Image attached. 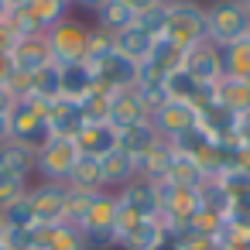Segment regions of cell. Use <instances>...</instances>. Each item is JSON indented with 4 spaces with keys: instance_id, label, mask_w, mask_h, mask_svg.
<instances>
[{
    "instance_id": "1",
    "label": "cell",
    "mask_w": 250,
    "mask_h": 250,
    "mask_svg": "<svg viewBox=\"0 0 250 250\" xmlns=\"http://www.w3.org/2000/svg\"><path fill=\"white\" fill-rule=\"evenodd\" d=\"M117 192L100 188L86 199L83 216L76 219V229L86 240V250H117L113 243V226H117Z\"/></svg>"
},
{
    "instance_id": "2",
    "label": "cell",
    "mask_w": 250,
    "mask_h": 250,
    "mask_svg": "<svg viewBox=\"0 0 250 250\" xmlns=\"http://www.w3.org/2000/svg\"><path fill=\"white\" fill-rule=\"evenodd\" d=\"M250 31V14L243 11L240 0H212L206 4V42L216 48L243 42Z\"/></svg>"
},
{
    "instance_id": "3",
    "label": "cell",
    "mask_w": 250,
    "mask_h": 250,
    "mask_svg": "<svg viewBox=\"0 0 250 250\" xmlns=\"http://www.w3.org/2000/svg\"><path fill=\"white\" fill-rule=\"evenodd\" d=\"M89 28H93V21H86V18H79V14H69V18H62L59 24H52V28L45 31L52 62H55V65L83 62V59H86Z\"/></svg>"
},
{
    "instance_id": "4",
    "label": "cell",
    "mask_w": 250,
    "mask_h": 250,
    "mask_svg": "<svg viewBox=\"0 0 250 250\" xmlns=\"http://www.w3.org/2000/svg\"><path fill=\"white\" fill-rule=\"evenodd\" d=\"M7 120H11V137L28 144V147H35V151L52 137V130H48V103H42L35 96L14 100Z\"/></svg>"
},
{
    "instance_id": "5",
    "label": "cell",
    "mask_w": 250,
    "mask_h": 250,
    "mask_svg": "<svg viewBox=\"0 0 250 250\" xmlns=\"http://www.w3.org/2000/svg\"><path fill=\"white\" fill-rule=\"evenodd\" d=\"M83 158L76 137H48L38 151H35V178L38 182H62L72 175L76 161Z\"/></svg>"
},
{
    "instance_id": "6",
    "label": "cell",
    "mask_w": 250,
    "mask_h": 250,
    "mask_svg": "<svg viewBox=\"0 0 250 250\" xmlns=\"http://www.w3.org/2000/svg\"><path fill=\"white\" fill-rule=\"evenodd\" d=\"M165 38H171L178 48H192L199 42H206V7L199 0L188 4H175L168 7V21H165Z\"/></svg>"
},
{
    "instance_id": "7",
    "label": "cell",
    "mask_w": 250,
    "mask_h": 250,
    "mask_svg": "<svg viewBox=\"0 0 250 250\" xmlns=\"http://www.w3.org/2000/svg\"><path fill=\"white\" fill-rule=\"evenodd\" d=\"M28 202L35 212V226H55V223H65L69 188L62 182H38L28 188Z\"/></svg>"
},
{
    "instance_id": "8",
    "label": "cell",
    "mask_w": 250,
    "mask_h": 250,
    "mask_svg": "<svg viewBox=\"0 0 250 250\" xmlns=\"http://www.w3.org/2000/svg\"><path fill=\"white\" fill-rule=\"evenodd\" d=\"M151 127L158 130L161 141H178L182 134L199 127V106L195 103H182V100H168L151 113Z\"/></svg>"
},
{
    "instance_id": "9",
    "label": "cell",
    "mask_w": 250,
    "mask_h": 250,
    "mask_svg": "<svg viewBox=\"0 0 250 250\" xmlns=\"http://www.w3.org/2000/svg\"><path fill=\"white\" fill-rule=\"evenodd\" d=\"M7 59H11V69L21 72V76H35L42 65L52 62L48 42H45L42 31H35V35H18V38L11 42V48H7Z\"/></svg>"
},
{
    "instance_id": "10",
    "label": "cell",
    "mask_w": 250,
    "mask_h": 250,
    "mask_svg": "<svg viewBox=\"0 0 250 250\" xmlns=\"http://www.w3.org/2000/svg\"><path fill=\"white\" fill-rule=\"evenodd\" d=\"M182 69L195 79V83H219L223 79V59H219V48L212 45V42H199V45H192L188 52H185V62H182Z\"/></svg>"
},
{
    "instance_id": "11",
    "label": "cell",
    "mask_w": 250,
    "mask_h": 250,
    "mask_svg": "<svg viewBox=\"0 0 250 250\" xmlns=\"http://www.w3.org/2000/svg\"><path fill=\"white\" fill-rule=\"evenodd\" d=\"M93 72H96V83L106 86V89H113V93H117V89H130V86L137 83V62L124 59L117 48H113L103 62H96Z\"/></svg>"
},
{
    "instance_id": "12",
    "label": "cell",
    "mask_w": 250,
    "mask_h": 250,
    "mask_svg": "<svg viewBox=\"0 0 250 250\" xmlns=\"http://www.w3.org/2000/svg\"><path fill=\"white\" fill-rule=\"evenodd\" d=\"M76 144L86 158H103L117 147V127L106 120H86L83 130L76 134Z\"/></svg>"
},
{
    "instance_id": "13",
    "label": "cell",
    "mask_w": 250,
    "mask_h": 250,
    "mask_svg": "<svg viewBox=\"0 0 250 250\" xmlns=\"http://www.w3.org/2000/svg\"><path fill=\"white\" fill-rule=\"evenodd\" d=\"M106 120L120 130V127H130V124L151 120V113H147L141 93L130 86V89H117V93H113V100H110V117H106Z\"/></svg>"
},
{
    "instance_id": "14",
    "label": "cell",
    "mask_w": 250,
    "mask_h": 250,
    "mask_svg": "<svg viewBox=\"0 0 250 250\" xmlns=\"http://www.w3.org/2000/svg\"><path fill=\"white\" fill-rule=\"evenodd\" d=\"M100 175H103V188L110 192H120L124 185H130L137 178V168H134V158L120 147H113L110 154L100 158Z\"/></svg>"
},
{
    "instance_id": "15",
    "label": "cell",
    "mask_w": 250,
    "mask_h": 250,
    "mask_svg": "<svg viewBox=\"0 0 250 250\" xmlns=\"http://www.w3.org/2000/svg\"><path fill=\"white\" fill-rule=\"evenodd\" d=\"M165 233L168 229H165V223L158 216H144V219H137L130 229H124L117 236V250H151Z\"/></svg>"
},
{
    "instance_id": "16",
    "label": "cell",
    "mask_w": 250,
    "mask_h": 250,
    "mask_svg": "<svg viewBox=\"0 0 250 250\" xmlns=\"http://www.w3.org/2000/svg\"><path fill=\"white\" fill-rule=\"evenodd\" d=\"M93 89H96V72H93L89 62H69V65H62V100L83 103Z\"/></svg>"
},
{
    "instance_id": "17",
    "label": "cell",
    "mask_w": 250,
    "mask_h": 250,
    "mask_svg": "<svg viewBox=\"0 0 250 250\" xmlns=\"http://www.w3.org/2000/svg\"><path fill=\"white\" fill-rule=\"evenodd\" d=\"M83 124H86V117H83L79 103H72V100L48 103V130H52V137H76L83 130Z\"/></svg>"
},
{
    "instance_id": "18",
    "label": "cell",
    "mask_w": 250,
    "mask_h": 250,
    "mask_svg": "<svg viewBox=\"0 0 250 250\" xmlns=\"http://www.w3.org/2000/svg\"><path fill=\"white\" fill-rule=\"evenodd\" d=\"M168 161H171V144L168 141H158L154 147H147L144 154L134 158L137 178L141 182H151V185H161L165 175H168Z\"/></svg>"
},
{
    "instance_id": "19",
    "label": "cell",
    "mask_w": 250,
    "mask_h": 250,
    "mask_svg": "<svg viewBox=\"0 0 250 250\" xmlns=\"http://www.w3.org/2000/svg\"><path fill=\"white\" fill-rule=\"evenodd\" d=\"M117 199L124 209H130L137 216H158V185H151V182L134 178L130 185H124L117 192Z\"/></svg>"
},
{
    "instance_id": "20",
    "label": "cell",
    "mask_w": 250,
    "mask_h": 250,
    "mask_svg": "<svg viewBox=\"0 0 250 250\" xmlns=\"http://www.w3.org/2000/svg\"><path fill=\"white\" fill-rule=\"evenodd\" d=\"M0 168L11 171V175H21L35 185V147L21 144V141H4L0 144Z\"/></svg>"
},
{
    "instance_id": "21",
    "label": "cell",
    "mask_w": 250,
    "mask_h": 250,
    "mask_svg": "<svg viewBox=\"0 0 250 250\" xmlns=\"http://www.w3.org/2000/svg\"><path fill=\"white\" fill-rule=\"evenodd\" d=\"M21 11L28 14L31 28L45 35L52 24H59L62 18H69V14H72V0H31V4H28V7H21Z\"/></svg>"
},
{
    "instance_id": "22",
    "label": "cell",
    "mask_w": 250,
    "mask_h": 250,
    "mask_svg": "<svg viewBox=\"0 0 250 250\" xmlns=\"http://www.w3.org/2000/svg\"><path fill=\"white\" fill-rule=\"evenodd\" d=\"M38 250H86V240L72 223L38 226Z\"/></svg>"
},
{
    "instance_id": "23",
    "label": "cell",
    "mask_w": 250,
    "mask_h": 250,
    "mask_svg": "<svg viewBox=\"0 0 250 250\" xmlns=\"http://www.w3.org/2000/svg\"><path fill=\"white\" fill-rule=\"evenodd\" d=\"M137 24V14L124 4V0H103L93 14V28H103L110 35H120L124 28H134Z\"/></svg>"
},
{
    "instance_id": "24",
    "label": "cell",
    "mask_w": 250,
    "mask_h": 250,
    "mask_svg": "<svg viewBox=\"0 0 250 250\" xmlns=\"http://www.w3.org/2000/svg\"><path fill=\"white\" fill-rule=\"evenodd\" d=\"M158 141H161V137H158V130L151 127V120H141V124H130V127H120V130H117V147L127 151L130 158L144 154V151L154 147Z\"/></svg>"
},
{
    "instance_id": "25",
    "label": "cell",
    "mask_w": 250,
    "mask_h": 250,
    "mask_svg": "<svg viewBox=\"0 0 250 250\" xmlns=\"http://www.w3.org/2000/svg\"><path fill=\"white\" fill-rule=\"evenodd\" d=\"M151 45H154V38L144 31V28H124L120 35H113V48L124 55V59H130V62H144L147 55H151Z\"/></svg>"
},
{
    "instance_id": "26",
    "label": "cell",
    "mask_w": 250,
    "mask_h": 250,
    "mask_svg": "<svg viewBox=\"0 0 250 250\" xmlns=\"http://www.w3.org/2000/svg\"><path fill=\"white\" fill-rule=\"evenodd\" d=\"M216 185L226 192V199H229V209H247L250 206V175L243 171V168H226V171H219L216 175Z\"/></svg>"
},
{
    "instance_id": "27",
    "label": "cell",
    "mask_w": 250,
    "mask_h": 250,
    "mask_svg": "<svg viewBox=\"0 0 250 250\" xmlns=\"http://www.w3.org/2000/svg\"><path fill=\"white\" fill-rule=\"evenodd\" d=\"M216 103L226 106L229 113H247L250 110V79H229V76H223L216 83Z\"/></svg>"
},
{
    "instance_id": "28",
    "label": "cell",
    "mask_w": 250,
    "mask_h": 250,
    "mask_svg": "<svg viewBox=\"0 0 250 250\" xmlns=\"http://www.w3.org/2000/svg\"><path fill=\"white\" fill-rule=\"evenodd\" d=\"M28 96H35V100H42V103L62 100V65H55V62L42 65V69L31 76V93H28Z\"/></svg>"
},
{
    "instance_id": "29",
    "label": "cell",
    "mask_w": 250,
    "mask_h": 250,
    "mask_svg": "<svg viewBox=\"0 0 250 250\" xmlns=\"http://www.w3.org/2000/svg\"><path fill=\"white\" fill-rule=\"evenodd\" d=\"M65 185L69 188H76V192H100L103 188V175H100V158H79L76 161V168H72V175L65 178Z\"/></svg>"
},
{
    "instance_id": "30",
    "label": "cell",
    "mask_w": 250,
    "mask_h": 250,
    "mask_svg": "<svg viewBox=\"0 0 250 250\" xmlns=\"http://www.w3.org/2000/svg\"><path fill=\"white\" fill-rule=\"evenodd\" d=\"M165 182H168V185H202L206 175H202V168H199L188 154H178V151L171 147V161H168Z\"/></svg>"
},
{
    "instance_id": "31",
    "label": "cell",
    "mask_w": 250,
    "mask_h": 250,
    "mask_svg": "<svg viewBox=\"0 0 250 250\" xmlns=\"http://www.w3.org/2000/svg\"><path fill=\"white\" fill-rule=\"evenodd\" d=\"M219 59H223V76H229V79H250V45L247 42L219 48Z\"/></svg>"
},
{
    "instance_id": "32",
    "label": "cell",
    "mask_w": 250,
    "mask_h": 250,
    "mask_svg": "<svg viewBox=\"0 0 250 250\" xmlns=\"http://www.w3.org/2000/svg\"><path fill=\"white\" fill-rule=\"evenodd\" d=\"M202 86H206V83H195V79H192L185 69H178V72H171V76L165 79V89H168V96H171V100H182V103H195Z\"/></svg>"
},
{
    "instance_id": "33",
    "label": "cell",
    "mask_w": 250,
    "mask_h": 250,
    "mask_svg": "<svg viewBox=\"0 0 250 250\" xmlns=\"http://www.w3.org/2000/svg\"><path fill=\"white\" fill-rule=\"evenodd\" d=\"M0 223H4V229H24V226H35V212H31L28 195L0 209Z\"/></svg>"
},
{
    "instance_id": "34",
    "label": "cell",
    "mask_w": 250,
    "mask_h": 250,
    "mask_svg": "<svg viewBox=\"0 0 250 250\" xmlns=\"http://www.w3.org/2000/svg\"><path fill=\"white\" fill-rule=\"evenodd\" d=\"M28 188H31V182H28V178L11 175V171L0 168V209L11 206V202H18V199H24V195H28Z\"/></svg>"
},
{
    "instance_id": "35",
    "label": "cell",
    "mask_w": 250,
    "mask_h": 250,
    "mask_svg": "<svg viewBox=\"0 0 250 250\" xmlns=\"http://www.w3.org/2000/svg\"><path fill=\"white\" fill-rule=\"evenodd\" d=\"M110 52H113V35L103 31V28H89V42H86V59H83V62L96 65V62H103Z\"/></svg>"
},
{
    "instance_id": "36",
    "label": "cell",
    "mask_w": 250,
    "mask_h": 250,
    "mask_svg": "<svg viewBox=\"0 0 250 250\" xmlns=\"http://www.w3.org/2000/svg\"><path fill=\"white\" fill-rule=\"evenodd\" d=\"M4 250H38V226H24V229H4L0 240Z\"/></svg>"
},
{
    "instance_id": "37",
    "label": "cell",
    "mask_w": 250,
    "mask_h": 250,
    "mask_svg": "<svg viewBox=\"0 0 250 250\" xmlns=\"http://www.w3.org/2000/svg\"><path fill=\"white\" fill-rule=\"evenodd\" d=\"M165 21H168V7H165V4H158V7H151V11L137 14V28H144L151 38H161V35H165Z\"/></svg>"
},
{
    "instance_id": "38",
    "label": "cell",
    "mask_w": 250,
    "mask_h": 250,
    "mask_svg": "<svg viewBox=\"0 0 250 250\" xmlns=\"http://www.w3.org/2000/svg\"><path fill=\"white\" fill-rule=\"evenodd\" d=\"M233 144H236V147H250V110L236 117V127H233Z\"/></svg>"
},
{
    "instance_id": "39",
    "label": "cell",
    "mask_w": 250,
    "mask_h": 250,
    "mask_svg": "<svg viewBox=\"0 0 250 250\" xmlns=\"http://www.w3.org/2000/svg\"><path fill=\"white\" fill-rule=\"evenodd\" d=\"M103 4V0H72V14H79V18H89L93 21V14H96V7Z\"/></svg>"
},
{
    "instance_id": "40",
    "label": "cell",
    "mask_w": 250,
    "mask_h": 250,
    "mask_svg": "<svg viewBox=\"0 0 250 250\" xmlns=\"http://www.w3.org/2000/svg\"><path fill=\"white\" fill-rule=\"evenodd\" d=\"M151 250H185V247H182V236H178V233H165Z\"/></svg>"
},
{
    "instance_id": "41",
    "label": "cell",
    "mask_w": 250,
    "mask_h": 250,
    "mask_svg": "<svg viewBox=\"0 0 250 250\" xmlns=\"http://www.w3.org/2000/svg\"><path fill=\"white\" fill-rule=\"evenodd\" d=\"M124 4L134 11V14H144V11H151V7H158L161 0H124Z\"/></svg>"
},
{
    "instance_id": "42",
    "label": "cell",
    "mask_w": 250,
    "mask_h": 250,
    "mask_svg": "<svg viewBox=\"0 0 250 250\" xmlns=\"http://www.w3.org/2000/svg\"><path fill=\"white\" fill-rule=\"evenodd\" d=\"M233 165H236V168H243V171L250 175V147H236V154H233Z\"/></svg>"
},
{
    "instance_id": "43",
    "label": "cell",
    "mask_w": 250,
    "mask_h": 250,
    "mask_svg": "<svg viewBox=\"0 0 250 250\" xmlns=\"http://www.w3.org/2000/svg\"><path fill=\"white\" fill-rule=\"evenodd\" d=\"M11 106H14V96H11V89L0 83V113H11Z\"/></svg>"
},
{
    "instance_id": "44",
    "label": "cell",
    "mask_w": 250,
    "mask_h": 250,
    "mask_svg": "<svg viewBox=\"0 0 250 250\" xmlns=\"http://www.w3.org/2000/svg\"><path fill=\"white\" fill-rule=\"evenodd\" d=\"M14 69H11V59H7V52H0V83H7V76H11Z\"/></svg>"
},
{
    "instance_id": "45",
    "label": "cell",
    "mask_w": 250,
    "mask_h": 250,
    "mask_svg": "<svg viewBox=\"0 0 250 250\" xmlns=\"http://www.w3.org/2000/svg\"><path fill=\"white\" fill-rule=\"evenodd\" d=\"M4 141H11V120H7V113H0V144Z\"/></svg>"
},
{
    "instance_id": "46",
    "label": "cell",
    "mask_w": 250,
    "mask_h": 250,
    "mask_svg": "<svg viewBox=\"0 0 250 250\" xmlns=\"http://www.w3.org/2000/svg\"><path fill=\"white\" fill-rule=\"evenodd\" d=\"M7 18H11V7H7V0H0V28L7 24Z\"/></svg>"
},
{
    "instance_id": "47",
    "label": "cell",
    "mask_w": 250,
    "mask_h": 250,
    "mask_svg": "<svg viewBox=\"0 0 250 250\" xmlns=\"http://www.w3.org/2000/svg\"><path fill=\"white\" fill-rule=\"evenodd\" d=\"M28 4H31V0H7L11 11H21V7H28Z\"/></svg>"
},
{
    "instance_id": "48",
    "label": "cell",
    "mask_w": 250,
    "mask_h": 250,
    "mask_svg": "<svg viewBox=\"0 0 250 250\" xmlns=\"http://www.w3.org/2000/svg\"><path fill=\"white\" fill-rule=\"evenodd\" d=\"M165 7H175V4H188V0H161Z\"/></svg>"
},
{
    "instance_id": "49",
    "label": "cell",
    "mask_w": 250,
    "mask_h": 250,
    "mask_svg": "<svg viewBox=\"0 0 250 250\" xmlns=\"http://www.w3.org/2000/svg\"><path fill=\"white\" fill-rule=\"evenodd\" d=\"M240 4H243V11H247V14H250V0H240Z\"/></svg>"
},
{
    "instance_id": "50",
    "label": "cell",
    "mask_w": 250,
    "mask_h": 250,
    "mask_svg": "<svg viewBox=\"0 0 250 250\" xmlns=\"http://www.w3.org/2000/svg\"><path fill=\"white\" fill-rule=\"evenodd\" d=\"M240 212H243V216H247V219H250V206H247V209H240Z\"/></svg>"
},
{
    "instance_id": "51",
    "label": "cell",
    "mask_w": 250,
    "mask_h": 250,
    "mask_svg": "<svg viewBox=\"0 0 250 250\" xmlns=\"http://www.w3.org/2000/svg\"><path fill=\"white\" fill-rule=\"evenodd\" d=\"M0 240H4V223H0Z\"/></svg>"
},
{
    "instance_id": "52",
    "label": "cell",
    "mask_w": 250,
    "mask_h": 250,
    "mask_svg": "<svg viewBox=\"0 0 250 250\" xmlns=\"http://www.w3.org/2000/svg\"><path fill=\"white\" fill-rule=\"evenodd\" d=\"M243 42H247V45H250V31H247V38H243Z\"/></svg>"
},
{
    "instance_id": "53",
    "label": "cell",
    "mask_w": 250,
    "mask_h": 250,
    "mask_svg": "<svg viewBox=\"0 0 250 250\" xmlns=\"http://www.w3.org/2000/svg\"><path fill=\"white\" fill-rule=\"evenodd\" d=\"M0 250H4V247H0Z\"/></svg>"
}]
</instances>
